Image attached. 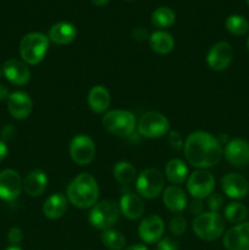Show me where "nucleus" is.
Returning <instances> with one entry per match:
<instances>
[{"label":"nucleus","instance_id":"obj_1","mask_svg":"<svg viewBox=\"0 0 249 250\" xmlns=\"http://www.w3.org/2000/svg\"><path fill=\"white\" fill-rule=\"evenodd\" d=\"M186 160L198 170L216 166L222 158V146L216 137L204 131H195L183 144Z\"/></svg>","mask_w":249,"mask_h":250},{"label":"nucleus","instance_id":"obj_2","mask_svg":"<svg viewBox=\"0 0 249 250\" xmlns=\"http://www.w3.org/2000/svg\"><path fill=\"white\" fill-rule=\"evenodd\" d=\"M66 198L78 209H90L93 205L97 204L99 198V186L97 180L89 173H80L67 186Z\"/></svg>","mask_w":249,"mask_h":250},{"label":"nucleus","instance_id":"obj_3","mask_svg":"<svg viewBox=\"0 0 249 250\" xmlns=\"http://www.w3.org/2000/svg\"><path fill=\"white\" fill-rule=\"evenodd\" d=\"M102 125L105 131L112 136L126 137L132 136L137 128L136 116L128 110L116 109L105 112L102 119Z\"/></svg>","mask_w":249,"mask_h":250},{"label":"nucleus","instance_id":"obj_4","mask_svg":"<svg viewBox=\"0 0 249 250\" xmlns=\"http://www.w3.org/2000/svg\"><path fill=\"white\" fill-rule=\"evenodd\" d=\"M49 49V38L39 32L26 34L20 43V55L27 65H38L44 60Z\"/></svg>","mask_w":249,"mask_h":250},{"label":"nucleus","instance_id":"obj_5","mask_svg":"<svg viewBox=\"0 0 249 250\" xmlns=\"http://www.w3.org/2000/svg\"><path fill=\"white\" fill-rule=\"evenodd\" d=\"M121 210L120 205L114 200H102L90 208L88 214V222L94 229L105 231L112 229L115 224L120 220Z\"/></svg>","mask_w":249,"mask_h":250},{"label":"nucleus","instance_id":"obj_6","mask_svg":"<svg viewBox=\"0 0 249 250\" xmlns=\"http://www.w3.org/2000/svg\"><path fill=\"white\" fill-rule=\"evenodd\" d=\"M193 231L203 241H216L225 231V220L219 212H203L193 221Z\"/></svg>","mask_w":249,"mask_h":250},{"label":"nucleus","instance_id":"obj_7","mask_svg":"<svg viewBox=\"0 0 249 250\" xmlns=\"http://www.w3.org/2000/svg\"><path fill=\"white\" fill-rule=\"evenodd\" d=\"M137 129L142 137L148 139H158L168 133L170 121L164 114L158 111H146L139 117Z\"/></svg>","mask_w":249,"mask_h":250},{"label":"nucleus","instance_id":"obj_8","mask_svg":"<svg viewBox=\"0 0 249 250\" xmlns=\"http://www.w3.org/2000/svg\"><path fill=\"white\" fill-rule=\"evenodd\" d=\"M136 189L141 197L154 199L164 190V176L156 168H145L136 180Z\"/></svg>","mask_w":249,"mask_h":250},{"label":"nucleus","instance_id":"obj_9","mask_svg":"<svg viewBox=\"0 0 249 250\" xmlns=\"http://www.w3.org/2000/svg\"><path fill=\"white\" fill-rule=\"evenodd\" d=\"M94 141L87 134H77L70 143V156L77 165H89L95 158Z\"/></svg>","mask_w":249,"mask_h":250},{"label":"nucleus","instance_id":"obj_10","mask_svg":"<svg viewBox=\"0 0 249 250\" xmlns=\"http://www.w3.org/2000/svg\"><path fill=\"white\" fill-rule=\"evenodd\" d=\"M215 188V178L209 171L197 170L187 178V190L192 198L205 199Z\"/></svg>","mask_w":249,"mask_h":250},{"label":"nucleus","instance_id":"obj_11","mask_svg":"<svg viewBox=\"0 0 249 250\" xmlns=\"http://www.w3.org/2000/svg\"><path fill=\"white\" fill-rule=\"evenodd\" d=\"M23 190V181L16 170L6 168L0 172V199L14 202Z\"/></svg>","mask_w":249,"mask_h":250},{"label":"nucleus","instance_id":"obj_12","mask_svg":"<svg viewBox=\"0 0 249 250\" xmlns=\"http://www.w3.org/2000/svg\"><path fill=\"white\" fill-rule=\"evenodd\" d=\"M233 59V49L227 42H219L210 48L207 55V63L212 71L226 70Z\"/></svg>","mask_w":249,"mask_h":250},{"label":"nucleus","instance_id":"obj_13","mask_svg":"<svg viewBox=\"0 0 249 250\" xmlns=\"http://www.w3.org/2000/svg\"><path fill=\"white\" fill-rule=\"evenodd\" d=\"M164 231H165V224L159 215H149L144 217L138 227L139 238L148 244L158 243L163 238Z\"/></svg>","mask_w":249,"mask_h":250},{"label":"nucleus","instance_id":"obj_14","mask_svg":"<svg viewBox=\"0 0 249 250\" xmlns=\"http://www.w3.org/2000/svg\"><path fill=\"white\" fill-rule=\"evenodd\" d=\"M2 76L14 85H26L31 80V71L27 67V63L17 59H9L4 62Z\"/></svg>","mask_w":249,"mask_h":250},{"label":"nucleus","instance_id":"obj_15","mask_svg":"<svg viewBox=\"0 0 249 250\" xmlns=\"http://www.w3.org/2000/svg\"><path fill=\"white\" fill-rule=\"evenodd\" d=\"M6 102L10 115L16 120L27 119L33 109V102H32L29 94L22 92V90L12 92Z\"/></svg>","mask_w":249,"mask_h":250},{"label":"nucleus","instance_id":"obj_16","mask_svg":"<svg viewBox=\"0 0 249 250\" xmlns=\"http://www.w3.org/2000/svg\"><path fill=\"white\" fill-rule=\"evenodd\" d=\"M221 188L224 194L231 199H243L249 192V183L246 177L239 173H227L221 180Z\"/></svg>","mask_w":249,"mask_h":250},{"label":"nucleus","instance_id":"obj_17","mask_svg":"<svg viewBox=\"0 0 249 250\" xmlns=\"http://www.w3.org/2000/svg\"><path fill=\"white\" fill-rule=\"evenodd\" d=\"M224 247L227 250H249V222L229 229L224 236Z\"/></svg>","mask_w":249,"mask_h":250},{"label":"nucleus","instance_id":"obj_18","mask_svg":"<svg viewBox=\"0 0 249 250\" xmlns=\"http://www.w3.org/2000/svg\"><path fill=\"white\" fill-rule=\"evenodd\" d=\"M224 155L231 165L241 167L249 163V143L244 139L236 138L227 142Z\"/></svg>","mask_w":249,"mask_h":250},{"label":"nucleus","instance_id":"obj_19","mask_svg":"<svg viewBox=\"0 0 249 250\" xmlns=\"http://www.w3.org/2000/svg\"><path fill=\"white\" fill-rule=\"evenodd\" d=\"M119 205L121 215H124L128 220L141 219L145 212V205H144L143 199L134 193H126L122 195Z\"/></svg>","mask_w":249,"mask_h":250},{"label":"nucleus","instance_id":"obj_20","mask_svg":"<svg viewBox=\"0 0 249 250\" xmlns=\"http://www.w3.org/2000/svg\"><path fill=\"white\" fill-rule=\"evenodd\" d=\"M163 202L171 212L180 214L187 208L188 199L185 190L178 186H168L164 189Z\"/></svg>","mask_w":249,"mask_h":250},{"label":"nucleus","instance_id":"obj_21","mask_svg":"<svg viewBox=\"0 0 249 250\" xmlns=\"http://www.w3.org/2000/svg\"><path fill=\"white\" fill-rule=\"evenodd\" d=\"M76 37H77V28L70 22L61 21L51 26V28L49 29L48 38L58 45H66L72 43Z\"/></svg>","mask_w":249,"mask_h":250},{"label":"nucleus","instance_id":"obj_22","mask_svg":"<svg viewBox=\"0 0 249 250\" xmlns=\"http://www.w3.org/2000/svg\"><path fill=\"white\" fill-rule=\"evenodd\" d=\"M68 200L62 193H55L46 198L44 202L42 211L43 215L49 220H58L62 217L67 211Z\"/></svg>","mask_w":249,"mask_h":250},{"label":"nucleus","instance_id":"obj_23","mask_svg":"<svg viewBox=\"0 0 249 250\" xmlns=\"http://www.w3.org/2000/svg\"><path fill=\"white\" fill-rule=\"evenodd\" d=\"M87 103L89 109L95 114H105L109 109L111 97L104 85H94L89 90L87 97Z\"/></svg>","mask_w":249,"mask_h":250},{"label":"nucleus","instance_id":"obj_24","mask_svg":"<svg viewBox=\"0 0 249 250\" xmlns=\"http://www.w3.org/2000/svg\"><path fill=\"white\" fill-rule=\"evenodd\" d=\"M48 187V176L42 170H33L24 177L23 190L29 197H41Z\"/></svg>","mask_w":249,"mask_h":250},{"label":"nucleus","instance_id":"obj_25","mask_svg":"<svg viewBox=\"0 0 249 250\" xmlns=\"http://www.w3.org/2000/svg\"><path fill=\"white\" fill-rule=\"evenodd\" d=\"M165 176L168 182L178 186L186 182L188 178V167L181 159H171L165 166Z\"/></svg>","mask_w":249,"mask_h":250},{"label":"nucleus","instance_id":"obj_26","mask_svg":"<svg viewBox=\"0 0 249 250\" xmlns=\"http://www.w3.org/2000/svg\"><path fill=\"white\" fill-rule=\"evenodd\" d=\"M149 44H150V48L153 49V51H155L156 54L165 55V54L171 53L173 50L175 39L167 32L156 31L149 37Z\"/></svg>","mask_w":249,"mask_h":250},{"label":"nucleus","instance_id":"obj_27","mask_svg":"<svg viewBox=\"0 0 249 250\" xmlns=\"http://www.w3.org/2000/svg\"><path fill=\"white\" fill-rule=\"evenodd\" d=\"M114 177L120 185H132L137 180V170L128 161H119L114 166Z\"/></svg>","mask_w":249,"mask_h":250},{"label":"nucleus","instance_id":"obj_28","mask_svg":"<svg viewBox=\"0 0 249 250\" xmlns=\"http://www.w3.org/2000/svg\"><path fill=\"white\" fill-rule=\"evenodd\" d=\"M102 243L109 250H122L126 246V237L115 229L103 231Z\"/></svg>","mask_w":249,"mask_h":250},{"label":"nucleus","instance_id":"obj_29","mask_svg":"<svg viewBox=\"0 0 249 250\" xmlns=\"http://www.w3.org/2000/svg\"><path fill=\"white\" fill-rule=\"evenodd\" d=\"M175 12L166 6H160L151 14V23L158 28H168L175 23Z\"/></svg>","mask_w":249,"mask_h":250},{"label":"nucleus","instance_id":"obj_30","mask_svg":"<svg viewBox=\"0 0 249 250\" xmlns=\"http://www.w3.org/2000/svg\"><path fill=\"white\" fill-rule=\"evenodd\" d=\"M225 219L231 224H242L248 216V210L242 203L232 202L225 208Z\"/></svg>","mask_w":249,"mask_h":250},{"label":"nucleus","instance_id":"obj_31","mask_svg":"<svg viewBox=\"0 0 249 250\" xmlns=\"http://www.w3.org/2000/svg\"><path fill=\"white\" fill-rule=\"evenodd\" d=\"M226 29L233 36H243L249 31V22L239 15H232L226 20Z\"/></svg>","mask_w":249,"mask_h":250},{"label":"nucleus","instance_id":"obj_32","mask_svg":"<svg viewBox=\"0 0 249 250\" xmlns=\"http://www.w3.org/2000/svg\"><path fill=\"white\" fill-rule=\"evenodd\" d=\"M187 231V221L182 215L177 214L170 220V232L176 237L183 236Z\"/></svg>","mask_w":249,"mask_h":250},{"label":"nucleus","instance_id":"obj_33","mask_svg":"<svg viewBox=\"0 0 249 250\" xmlns=\"http://www.w3.org/2000/svg\"><path fill=\"white\" fill-rule=\"evenodd\" d=\"M207 204L210 211L219 212V210L224 207L225 200L220 193H211L209 197L207 198Z\"/></svg>","mask_w":249,"mask_h":250},{"label":"nucleus","instance_id":"obj_34","mask_svg":"<svg viewBox=\"0 0 249 250\" xmlns=\"http://www.w3.org/2000/svg\"><path fill=\"white\" fill-rule=\"evenodd\" d=\"M7 241L11 246L19 247L23 241V232L20 227H11L7 232Z\"/></svg>","mask_w":249,"mask_h":250},{"label":"nucleus","instance_id":"obj_35","mask_svg":"<svg viewBox=\"0 0 249 250\" xmlns=\"http://www.w3.org/2000/svg\"><path fill=\"white\" fill-rule=\"evenodd\" d=\"M168 144L171 146V148L176 149V150H180L183 148V139L182 136L180 134V132L177 131H171L168 133Z\"/></svg>","mask_w":249,"mask_h":250},{"label":"nucleus","instance_id":"obj_36","mask_svg":"<svg viewBox=\"0 0 249 250\" xmlns=\"http://www.w3.org/2000/svg\"><path fill=\"white\" fill-rule=\"evenodd\" d=\"M155 250H178V244L171 238H161L156 243Z\"/></svg>","mask_w":249,"mask_h":250},{"label":"nucleus","instance_id":"obj_37","mask_svg":"<svg viewBox=\"0 0 249 250\" xmlns=\"http://www.w3.org/2000/svg\"><path fill=\"white\" fill-rule=\"evenodd\" d=\"M189 211L195 217L202 215L204 212V203H203V199H195V198H193L192 203L189 204Z\"/></svg>","mask_w":249,"mask_h":250},{"label":"nucleus","instance_id":"obj_38","mask_svg":"<svg viewBox=\"0 0 249 250\" xmlns=\"http://www.w3.org/2000/svg\"><path fill=\"white\" fill-rule=\"evenodd\" d=\"M132 37H133L134 41L144 42L146 41V39L149 41L150 34H149L148 31H146L145 28H143V27H137V28H134L133 32H132Z\"/></svg>","mask_w":249,"mask_h":250},{"label":"nucleus","instance_id":"obj_39","mask_svg":"<svg viewBox=\"0 0 249 250\" xmlns=\"http://www.w3.org/2000/svg\"><path fill=\"white\" fill-rule=\"evenodd\" d=\"M11 134H14V128H12L11 125H6L1 132V136H2V139H4V142L6 141V139L11 138Z\"/></svg>","mask_w":249,"mask_h":250},{"label":"nucleus","instance_id":"obj_40","mask_svg":"<svg viewBox=\"0 0 249 250\" xmlns=\"http://www.w3.org/2000/svg\"><path fill=\"white\" fill-rule=\"evenodd\" d=\"M7 153H9V149H7L6 143L4 141H0V163L6 158Z\"/></svg>","mask_w":249,"mask_h":250},{"label":"nucleus","instance_id":"obj_41","mask_svg":"<svg viewBox=\"0 0 249 250\" xmlns=\"http://www.w3.org/2000/svg\"><path fill=\"white\" fill-rule=\"evenodd\" d=\"M10 94H11V93H10L9 88L5 84H0V100H7Z\"/></svg>","mask_w":249,"mask_h":250},{"label":"nucleus","instance_id":"obj_42","mask_svg":"<svg viewBox=\"0 0 249 250\" xmlns=\"http://www.w3.org/2000/svg\"><path fill=\"white\" fill-rule=\"evenodd\" d=\"M124 250H148L144 244H133V246L128 247V248H126Z\"/></svg>","mask_w":249,"mask_h":250},{"label":"nucleus","instance_id":"obj_43","mask_svg":"<svg viewBox=\"0 0 249 250\" xmlns=\"http://www.w3.org/2000/svg\"><path fill=\"white\" fill-rule=\"evenodd\" d=\"M107 1H109V0H92L93 4L97 5V6H103V5L107 4Z\"/></svg>","mask_w":249,"mask_h":250},{"label":"nucleus","instance_id":"obj_44","mask_svg":"<svg viewBox=\"0 0 249 250\" xmlns=\"http://www.w3.org/2000/svg\"><path fill=\"white\" fill-rule=\"evenodd\" d=\"M5 250H22L20 247H16V246H10L9 248H6Z\"/></svg>","mask_w":249,"mask_h":250},{"label":"nucleus","instance_id":"obj_45","mask_svg":"<svg viewBox=\"0 0 249 250\" xmlns=\"http://www.w3.org/2000/svg\"><path fill=\"white\" fill-rule=\"evenodd\" d=\"M247 49H248V51H249V38H248V41H247Z\"/></svg>","mask_w":249,"mask_h":250},{"label":"nucleus","instance_id":"obj_46","mask_svg":"<svg viewBox=\"0 0 249 250\" xmlns=\"http://www.w3.org/2000/svg\"><path fill=\"white\" fill-rule=\"evenodd\" d=\"M2 76V67H0V77Z\"/></svg>","mask_w":249,"mask_h":250},{"label":"nucleus","instance_id":"obj_47","mask_svg":"<svg viewBox=\"0 0 249 250\" xmlns=\"http://www.w3.org/2000/svg\"><path fill=\"white\" fill-rule=\"evenodd\" d=\"M247 2H248V5H249V0H247Z\"/></svg>","mask_w":249,"mask_h":250}]
</instances>
